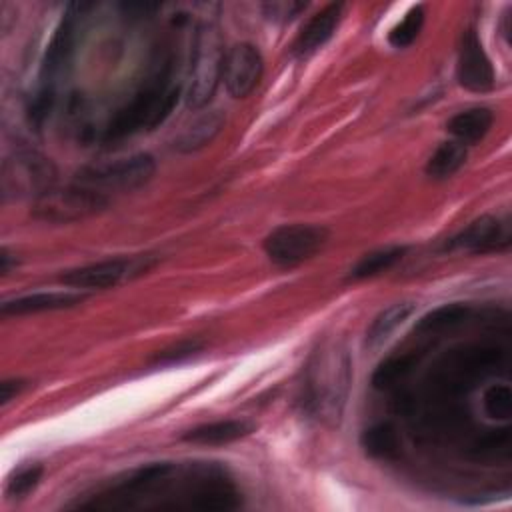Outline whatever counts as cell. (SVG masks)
Wrapping results in <instances>:
<instances>
[{
    "label": "cell",
    "mask_w": 512,
    "mask_h": 512,
    "mask_svg": "<svg viewBox=\"0 0 512 512\" xmlns=\"http://www.w3.org/2000/svg\"><path fill=\"white\" fill-rule=\"evenodd\" d=\"M156 162L150 154H130L108 162L86 166L78 172L76 184L106 192H130L152 180Z\"/></svg>",
    "instance_id": "5"
},
{
    "label": "cell",
    "mask_w": 512,
    "mask_h": 512,
    "mask_svg": "<svg viewBox=\"0 0 512 512\" xmlns=\"http://www.w3.org/2000/svg\"><path fill=\"white\" fill-rule=\"evenodd\" d=\"M470 456L478 462H488V464H500L508 462L512 456V432L508 426L492 428L482 434H478L470 448Z\"/></svg>",
    "instance_id": "21"
},
{
    "label": "cell",
    "mask_w": 512,
    "mask_h": 512,
    "mask_svg": "<svg viewBox=\"0 0 512 512\" xmlns=\"http://www.w3.org/2000/svg\"><path fill=\"white\" fill-rule=\"evenodd\" d=\"M254 426L246 420H218L188 430L182 438L200 446H222L248 436Z\"/></svg>",
    "instance_id": "19"
},
{
    "label": "cell",
    "mask_w": 512,
    "mask_h": 512,
    "mask_svg": "<svg viewBox=\"0 0 512 512\" xmlns=\"http://www.w3.org/2000/svg\"><path fill=\"white\" fill-rule=\"evenodd\" d=\"M200 350H202V344H200V342H196V340L178 342L176 346L162 350V352L154 358V364H156V366H172V364H180L182 360L192 358V356H194V354H198Z\"/></svg>",
    "instance_id": "29"
},
{
    "label": "cell",
    "mask_w": 512,
    "mask_h": 512,
    "mask_svg": "<svg viewBox=\"0 0 512 512\" xmlns=\"http://www.w3.org/2000/svg\"><path fill=\"white\" fill-rule=\"evenodd\" d=\"M306 8V4H286V2H274V4H268V10H270V16H282V20L286 18H294L298 10Z\"/></svg>",
    "instance_id": "31"
},
{
    "label": "cell",
    "mask_w": 512,
    "mask_h": 512,
    "mask_svg": "<svg viewBox=\"0 0 512 512\" xmlns=\"http://www.w3.org/2000/svg\"><path fill=\"white\" fill-rule=\"evenodd\" d=\"M224 126V114L220 110H208L200 112L196 118H192L184 130L178 134L174 146L180 152H196L204 146H208L222 130Z\"/></svg>",
    "instance_id": "16"
},
{
    "label": "cell",
    "mask_w": 512,
    "mask_h": 512,
    "mask_svg": "<svg viewBox=\"0 0 512 512\" xmlns=\"http://www.w3.org/2000/svg\"><path fill=\"white\" fill-rule=\"evenodd\" d=\"M108 206V196L86 188L82 184L66 186V188H50L42 196L34 200L32 214L38 220L54 222V224H68L86 220L90 216L100 214Z\"/></svg>",
    "instance_id": "6"
},
{
    "label": "cell",
    "mask_w": 512,
    "mask_h": 512,
    "mask_svg": "<svg viewBox=\"0 0 512 512\" xmlns=\"http://www.w3.org/2000/svg\"><path fill=\"white\" fill-rule=\"evenodd\" d=\"M464 162H466V146L456 140H448V142H442L428 158L426 174L434 180H446L454 176L464 166Z\"/></svg>",
    "instance_id": "24"
},
{
    "label": "cell",
    "mask_w": 512,
    "mask_h": 512,
    "mask_svg": "<svg viewBox=\"0 0 512 512\" xmlns=\"http://www.w3.org/2000/svg\"><path fill=\"white\" fill-rule=\"evenodd\" d=\"M456 76L460 86L472 92H488L494 86L492 62L474 28H466L460 36Z\"/></svg>",
    "instance_id": "12"
},
{
    "label": "cell",
    "mask_w": 512,
    "mask_h": 512,
    "mask_svg": "<svg viewBox=\"0 0 512 512\" xmlns=\"http://www.w3.org/2000/svg\"><path fill=\"white\" fill-rule=\"evenodd\" d=\"M180 92L182 88L174 80L172 64L164 62V66L150 80H146V84L130 98V102L114 114L106 126L104 138L122 140L126 136H134L138 132L160 126L172 114Z\"/></svg>",
    "instance_id": "2"
},
{
    "label": "cell",
    "mask_w": 512,
    "mask_h": 512,
    "mask_svg": "<svg viewBox=\"0 0 512 512\" xmlns=\"http://www.w3.org/2000/svg\"><path fill=\"white\" fill-rule=\"evenodd\" d=\"M88 6L84 4H72L64 18L60 20L58 28L54 30V36L48 44L44 62H42V90L52 96L54 82L56 78L64 72V68L70 64L72 54H74V44H76V30H78V16L82 10Z\"/></svg>",
    "instance_id": "10"
},
{
    "label": "cell",
    "mask_w": 512,
    "mask_h": 512,
    "mask_svg": "<svg viewBox=\"0 0 512 512\" xmlns=\"http://www.w3.org/2000/svg\"><path fill=\"white\" fill-rule=\"evenodd\" d=\"M492 122H494V114L490 108L474 106V108H466V110L454 114L448 120L446 128L454 136L456 142L466 146V144L480 142L492 128Z\"/></svg>",
    "instance_id": "17"
},
{
    "label": "cell",
    "mask_w": 512,
    "mask_h": 512,
    "mask_svg": "<svg viewBox=\"0 0 512 512\" xmlns=\"http://www.w3.org/2000/svg\"><path fill=\"white\" fill-rule=\"evenodd\" d=\"M54 180L56 170L52 162L34 150L14 152L4 160L0 172V188L4 200L30 196L36 200L54 186Z\"/></svg>",
    "instance_id": "7"
},
{
    "label": "cell",
    "mask_w": 512,
    "mask_h": 512,
    "mask_svg": "<svg viewBox=\"0 0 512 512\" xmlns=\"http://www.w3.org/2000/svg\"><path fill=\"white\" fill-rule=\"evenodd\" d=\"M224 56L226 52L220 30L214 24L198 26L186 76V104L190 108H204L212 100L222 80Z\"/></svg>",
    "instance_id": "4"
},
{
    "label": "cell",
    "mask_w": 512,
    "mask_h": 512,
    "mask_svg": "<svg viewBox=\"0 0 512 512\" xmlns=\"http://www.w3.org/2000/svg\"><path fill=\"white\" fill-rule=\"evenodd\" d=\"M484 412L494 420H508L512 414V390L506 384H490L482 396Z\"/></svg>",
    "instance_id": "27"
},
{
    "label": "cell",
    "mask_w": 512,
    "mask_h": 512,
    "mask_svg": "<svg viewBox=\"0 0 512 512\" xmlns=\"http://www.w3.org/2000/svg\"><path fill=\"white\" fill-rule=\"evenodd\" d=\"M24 386L26 384L20 378H6V380H2V384H0V402L8 404L12 398H16L22 392Z\"/></svg>",
    "instance_id": "30"
},
{
    "label": "cell",
    "mask_w": 512,
    "mask_h": 512,
    "mask_svg": "<svg viewBox=\"0 0 512 512\" xmlns=\"http://www.w3.org/2000/svg\"><path fill=\"white\" fill-rule=\"evenodd\" d=\"M10 256H12V254L8 252V248H2V252H0V272H2V274H8V272H10L12 262L16 264V260H12Z\"/></svg>",
    "instance_id": "32"
},
{
    "label": "cell",
    "mask_w": 512,
    "mask_h": 512,
    "mask_svg": "<svg viewBox=\"0 0 512 512\" xmlns=\"http://www.w3.org/2000/svg\"><path fill=\"white\" fill-rule=\"evenodd\" d=\"M344 4H328L324 6L318 14H314L300 30L296 42H294V52L298 56H308L322 48L334 34L340 16H342Z\"/></svg>",
    "instance_id": "14"
},
{
    "label": "cell",
    "mask_w": 512,
    "mask_h": 512,
    "mask_svg": "<svg viewBox=\"0 0 512 512\" xmlns=\"http://www.w3.org/2000/svg\"><path fill=\"white\" fill-rule=\"evenodd\" d=\"M264 60L256 46L248 42L234 44L224 56L222 80L232 98H246L260 82Z\"/></svg>",
    "instance_id": "11"
},
{
    "label": "cell",
    "mask_w": 512,
    "mask_h": 512,
    "mask_svg": "<svg viewBox=\"0 0 512 512\" xmlns=\"http://www.w3.org/2000/svg\"><path fill=\"white\" fill-rule=\"evenodd\" d=\"M472 318V308L468 304L452 302L442 304L428 314H424L416 324V334L420 336H440L446 332H454L462 328Z\"/></svg>",
    "instance_id": "18"
},
{
    "label": "cell",
    "mask_w": 512,
    "mask_h": 512,
    "mask_svg": "<svg viewBox=\"0 0 512 512\" xmlns=\"http://www.w3.org/2000/svg\"><path fill=\"white\" fill-rule=\"evenodd\" d=\"M328 242V230L316 224H284L264 240L266 256L284 268L314 258Z\"/></svg>",
    "instance_id": "8"
},
{
    "label": "cell",
    "mask_w": 512,
    "mask_h": 512,
    "mask_svg": "<svg viewBox=\"0 0 512 512\" xmlns=\"http://www.w3.org/2000/svg\"><path fill=\"white\" fill-rule=\"evenodd\" d=\"M82 300L84 296L74 292H34L14 300H6L0 310L4 316H22V314H38V312L72 308Z\"/></svg>",
    "instance_id": "15"
},
{
    "label": "cell",
    "mask_w": 512,
    "mask_h": 512,
    "mask_svg": "<svg viewBox=\"0 0 512 512\" xmlns=\"http://www.w3.org/2000/svg\"><path fill=\"white\" fill-rule=\"evenodd\" d=\"M510 244V224L494 216H482L470 222L446 244L448 250H464L474 254L504 250Z\"/></svg>",
    "instance_id": "13"
},
{
    "label": "cell",
    "mask_w": 512,
    "mask_h": 512,
    "mask_svg": "<svg viewBox=\"0 0 512 512\" xmlns=\"http://www.w3.org/2000/svg\"><path fill=\"white\" fill-rule=\"evenodd\" d=\"M508 354L498 344H468L448 352L432 372V390L438 396H456L474 388L486 376L506 366Z\"/></svg>",
    "instance_id": "3"
},
{
    "label": "cell",
    "mask_w": 512,
    "mask_h": 512,
    "mask_svg": "<svg viewBox=\"0 0 512 512\" xmlns=\"http://www.w3.org/2000/svg\"><path fill=\"white\" fill-rule=\"evenodd\" d=\"M404 252H406L404 246H388V248L372 250V252L364 254L354 264V268L350 270V278L352 280H366V278H374L382 272H388L390 268H394L402 260Z\"/></svg>",
    "instance_id": "25"
},
{
    "label": "cell",
    "mask_w": 512,
    "mask_h": 512,
    "mask_svg": "<svg viewBox=\"0 0 512 512\" xmlns=\"http://www.w3.org/2000/svg\"><path fill=\"white\" fill-rule=\"evenodd\" d=\"M350 374V356L340 342H324L312 354L304 376V404L316 420L336 424L342 418Z\"/></svg>",
    "instance_id": "1"
},
{
    "label": "cell",
    "mask_w": 512,
    "mask_h": 512,
    "mask_svg": "<svg viewBox=\"0 0 512 512\" xmlns=\"http://www.w3.org/2000/svg\"><path fill=\"white\" fill-rule=\"evenodd\" d=\"M360 444L364 452L376 460L384 462H394L402 454V440L394 424L390 422H376L368 426L362 432Z\"/></svg>",
    "instance_id": "20"
},
{
    "label": "cell",
    "mask_w": 512,
    "mask_h": 512,
    "mask_svg": "<svg viewBox=\"0 0 512 512\" xmlns=\"http://www.w3.org/2000/svg\"><path fill=\"white\" fill-rule=\"evenodd\" d=\"M150 266H152V260L148 256L112 258V260H102L96 264L68 270L60 276V280L72 288L104 290L146 272Z\"/></svg>",
    "instance_id": "9"
},
{
    "label": "cell",
    "mask_w": 512,
    "mask_h": 512,
    "mask_svg": "<svg viewBox=\"0 0 512 512\" xmlns=\"http://www.w3.org/2000/svg\"><path fill=\"white\" fill-rule=\"evenodd\" d=\"M422 24H424V8L422 6H412L406 12V16L390 30L388 42L394 48L410 46L418 38L420 30H422Z\"/></svg>",
    "instance_id": "26"
},
{
    "label": "cell",
    "mask_w": 512,
    "mask_h": 512,
    "mask_svg": "<svg viewBox=\"0 0 512 512\" xmlns=\"http://www.w3.org/2000/svg\"><path fill=\"white\" fill-rule=\"evenodd\" d=\"M412 312H414L412 302H394L388 308H384L366 330V346L370 350H378L380 346H384L390 340V336L396 332V328L410 318Z\"/></svg>",
    "instance_id": "22"
},
{
    "label": "cell",
    "mask_w": 512,
    "mask_h": 512,
    "mask_svg": "<svg viewBox=\"0 0 512 512\" xmlns=\"http://www.w3.org/2000/svg\"><path fill=\"white\" fill-rule=\"evenodd\" d=\"M420 352H402V354H392L384 362L378 364V368L372 374V386L376 390H392L398 384H402L418 366L420 362Z\"/></svg>",
    "instance_id": "23"
},
{
    "label": "cell",
    "mask_w": 512,
    "mask_h": 512,
    "mask_svg": "<svg viewBox=\"0 0 512 512\" xmlns=\"http://www.w3.org/2000/svg\"><path fill=\"white\" fill-rule=\"evenodd\" d=\"M42 472L44 470L38 464H30V466L20 468L14 476H10V480L6 484V496L16 498V500L28 496L40 484Z\"/></svg>",
    "instance_id": "28"
}]
</instances>
